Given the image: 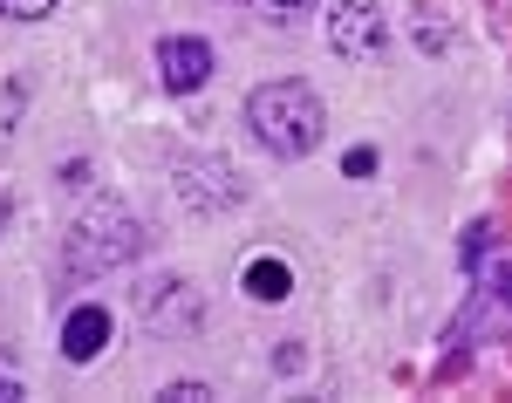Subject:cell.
<instances>
[{
  "label": "cell",
  "mask_w": 512,
  "mask_h": 403,
  "mask_svg": "<svg viewBox=\"0 0 512 403\" xmlns=\"http://www.w3.org/2000/svg\"><path fill=\"white\" fill-rule=\"evenodd\" d=\"M246 130L274 151V158H308L321 137H328V110L308 82L280 76V82H260L246 96Z\"/></svg>",
  "instance_id": "6da1fadb"
},
{
  "label": "cell",
  "mask_w": 512,
  "mask_h": 403,
  "mask_svg": "<svg viewBox=\"0 0 512 403\" xmlns=\"http://www.w3.org/2000/svg\"><path fill=\"white\" fill-rule=\"evenodd\" d=\"M144 240H151L144 219H137L123 199H96L76 226L62 233V267H69V274H110V267H123V260H137Z\"/></svg>",
  "instance_id": "7a4b0ae2"
},
{
  "label": "cell",
  "mask_w": 512,
  "mask_h": 403,
  "mask_svg": "<svg viewBox=\"0 0 512 403\" xmlns=\"http://www.w3.org/2000/svg\"><path fill=\"white\" fill-rule=\"evenodd\" d=\"M390 21H383V0H328V48L342 62H369L383 55Z\"/></svg>",
  "instance_id": "3957f363"
},
{
  "label": "cell",
  "mask_w": 512,
  "mask_h": 403,
  "mask_svg": "<svg viewBox=\"0 0 512 403\" xmlns=\"http://www.w3.org/2000/svg\"><path fill=\"white\" fill-rule=\"evenodd\" d=\"M137 315H144V328L151 335H198V322H205V301H198L192 281H151L144 294H137Z\"/></svg>",
  "instance_id": "277c9868"
},
{
  "label": "cell",
  "mask_w": 512,
  "mask_h": 403,
  "mask_svg": "<svg viewBox=\"0 0 512 403\" xmlns=\"http://www.w3.org/2000/svg\"><path fill=\"white\" fill-rule=\"evenodd\" d=\"M171 185L192 212H219V205H239V171L226 158H171Z\"/></svg>",
  "instance_id": "5b68a950"
},
{
  "label": "cell",
  "mask_w": 512,
  "mask_h": 403,
  "mask_svg": "<svg viewBox=\"0 0 512 403\" xmlns=\"http://www.w3.org/2000/svg\"><path fill=\"white\" fill-rule=\"evenodd\" d=\"M212 69H219L212 41H198V35H164L158 41V82H164V89L192 96V89H205V82H212Z\"/></svg>",
  "instance_id": "8992f818"
},
{
  "label": "cell",
  "mask_w": 512,
  "mask_h": 403,
  "mask_svg": "<svg viewBox=\"0 0 512 403\" xmlns=\"http://www.w3.org/2000/svg\"><path fill=\"white\" fill-rule=\"evenodd\" d=\"M103 349H110V308H103V301L69 308V322H62V356H69V363H96Z\"/></svg>",
  "instance_id": "52a82bcc"
},
{
  "label": "cell",
  "mask_w": 512,
  "mask_h": 403,
  "mask_svg": "<svg viewBox=\"0 0 512 403\" xmlns=\"http://www.w3.org/2000/svg\"><path fill=\"white\" fill-rule=\"evenodd\" d=\"M239 287H246L253 301H287V294H294V267H287L280 253H253L246 274H239Z\"/></svg>",
  "instance_id": "ba28073f"
},
{
  "label": "cell",
  "mask_w": 512,
  "mask_h": 403,
  "mask_svg": "<svg viewBox=\"0 0 512 403\" xmlns=\"http://www.w3.org/2000/svg\"><path fill=\"white\" fill-rule=\"evenodd\" d=\"M253 7H260V21H267V28H301L321 0H253Z\"/></svg>",
  "instance_id": "9c48e42d"
},
{
  "label": "cell",
  "mask_w": 512,
  "mask_h": 403,
  "mask_svg": "<svg viewBox=\"0 0 512 403\" xmlns=\"http://www.w3.org/2000/svg\"><path fill=\"white\" fill-rule=\"evenodd\" d=\"M62 0H0V14L7 21H41V14H55Z\"/></svg>",
  "instance_id": "30bf717a"
},
{
  "label": "cell",
  "mask_w": 512,
  "mask_h": 403,
  "mask_svg": "<svg viewBox=\"0 0 512 403\" xmlns=\"http://www.w3.org/2000/svg\"><path fill=\"white\" fill-rule=\"evenodd\" d=\"M485 246H492V226L478 219L472 233H465V267H478V260H485Z\"/></svg>",
  "instance_id": "8fae6325"
},
{
  "label": "cell",
  "mask_w": 512,
  "mask_h": 403,
  "mask_svg": "<svg viewBox=\"0 0 512 403\" xmlns=\"http://www.w3.org/2000/svg\"><path fill=\"white\" fill-rule=\"evenodd\" d=\"M485 294H499L512 308V260H492V281H485Z\"/></svg>",
  "instance_id": "7c38bea8"
},
{
  "label": "cell",
  "mask_w": 512,
  "mask_h": 403,
  "mask_svg": "<svg viewBox=\"0 0 512 403\" xmlns=\"http://www.w3.org/2000/svg\"><path fill=\"white\" fill-rule=\"evenodd\" d=\"M342 171H349V178H369V171H376V151H369V144H355L349 158H342Z\"/></svg>",
  "instance_id": "4fadbf2b"
},
{
  "label": "cell",
  "mask_w": 512,
  "mask_h": 403,
  "mask_svg": "<svg viewBox=\"0 0 512 403\" xmlns=\"http://www.w3.org/2000/svg\"><path fill=\"white\" fill-rule=\"evenodd\" d=\"M164 397H171V403H205V397H212V390H205V383H171Z\"/></svg>",
  "instance_id": "5bb4252c"
},
{
  "label": "cell",
  "mask_w": 512,
  "mask_h": 403,
  "mask_svg": "<svg viewBox=\"0 0 512 403\" xmlns=\"http://www.w3.org/2000/svg\"><path fill=\"white\" fill-rule=\"evenodd\" d=\"M62 185H76V192H82V185H89V164L69 158V164H62Z\"/></svg>",
  "instance_id": "9a60e30c"
},
{
  "label": "cell",
  "mask_w": 512,
  "mask_h": 403,
  "mask_svg": "<svg viewBox=\"0 0 512 403\" xmlns=\"http://www.w3.org/2000/svg\"><path fill=\"white\" fill-rule=\"evenodd\" d=\"M0 397H21V376L14 369H0Z\"/></svg>",
  "instance_id": "2e32d148"
},
{
  "label": "cell",
  "mask_w": 512,
  "mask_h": 403,
  "mask_svg": "<svg viewBox=\"0 0 512 403\" xmlns=\"http://www.w3.org/2000/svg\"><path fill=\"white\" fill-rule=\"evenodd\" d=\"M7 219H14V199H7V192H0V226H7Z\"/></svg>",
  "instance_id": "e0dca14e"
}]
</instances>
